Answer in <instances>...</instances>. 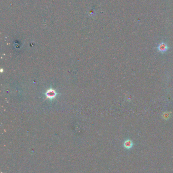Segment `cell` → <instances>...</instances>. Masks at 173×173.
<instances>
[{
    "mask_svg": "<svg viewBox=\"0 0 173 173\" xmlns=\"http://www.w3.org/2000/svg\"><path fill=\"white\" fill-rule=\"evenodd\" d=\"M56 93L54 91V90L51 89L48 90L47 93H46V96L49 98H53L55 97V96H56Z\"/></svg>",
    "mask_w": 173,
    "mask_h": 173,
    "instance_id": "cell-2",
    "label": "cell"
},
{
    "mask_svg": "<svg viewBox=\"0 0 173 173\" xmlns=\"http://www.w3.org/2000/svg\"><path fill=\"white\" fill-rule=\"evenodd\" d=\"M172 112L171 111H166L164 112L162 114V117L164 120H168L170 119L171 117Z\"/></svg>",
    "mask_w": 173,
    "mask_h": 173,
    "instance_id": "cell-3",
    "label": "cell"
},
{
    "mask_svg": "<svg viewBox=\"0 0 173 173\" xmlns=\"http://www.w3.org/2000/svg\"><path fill=\"white\" fill-rule=\"evenodd\" d=\"M133 142L131 141L130 140H126L125 142L124 143V146L126 148H127V149H129V148H130L131 147L133 146Z\"/></svg>",
    "mask_w": 173,
    "mask_h": 173,
    "instance_id": "cell-4",
    "label": "cell"
},
{
    "mask_svg": "<svg viewBox=\"0 0 173 173\" xmlns=\"http://www.w3.org/2000/svg\"><path fill=\"white\" fill-rule=\"evenodd\" d=\"M157 49L159 52L164 53L168 50L169 47L167 43L164 42H161L158 45Z\"/></svg>",
    "mask_w": 173,
    "mask_h": 173,
    "instance_id": "cell-1",
    "label": "cell"
}]
</instances>
